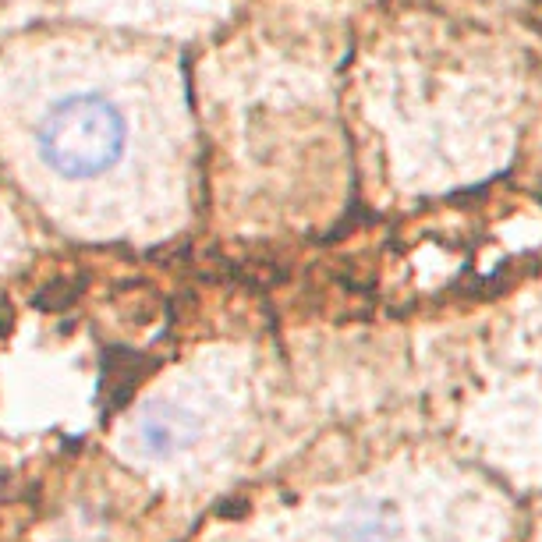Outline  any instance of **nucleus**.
Instances as JSON below:
<instances>
[{
    "instance_id": "2",
    "label": "nucleus",
    "mask_w": 542,
    "mask_h": 542,
    "mask_svg": "<svg viewBox=\"0 0 542 542\" xmlns=\"http://www.w3.org/2000/svg\"><path fill=\"white\" fill-rule=\"evenodd\" d=\"M139 436L153 454H178L192 447V440L199 436V422L181 404H156L142 415Z\"/></svg>"
},
{
    "instance_id": "1",
    "label": "nucleus",
    "mask_w": 542,
    "mask_h": 542,
    "mask_svg": "<svg viewBox=\"0 0 542 542\" xmlns=\"http://www.w3.org/2000/svg\"><path fill=\"white\" fill-rule=\"evenodd\" d=\"M124 117L96 93H78L54 103L36 128L39 160L61 178H96L124 153Z\"/></svg>"
}]
</instances>
